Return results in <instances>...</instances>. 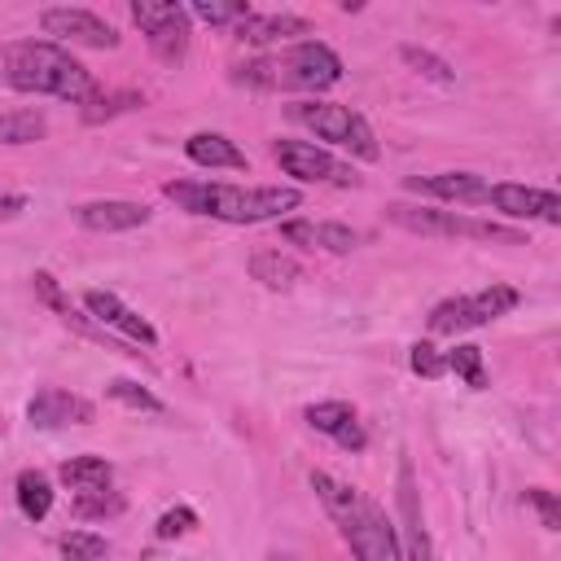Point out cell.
Returning a JSON list of instances; mask_svg holds the SVG:
<instances>
[{"label":"cell","mask_w":561,"mask_h":561,"mask_svg":"<svg viewBox=\"0 0 561 561\" xmlns=\"http://www.w3.org/2000/svg\"><path fill=\"white\" fill-rule=\"evenodd\" d=\"M311 491L320 495L329 517L342 526V539L351 543L355 561H403L399 530H394V522L386 517L381 504H373L364 491H355L351 482H342L324 469L311 473Z\"/></svg>","instance_id":"6da1fadb"},{"label":"cell","mask_w":561,"mask_h":561,"mask_svg":"<svg viewBox=\"0 0 561 561\" xmlns=\"http://www.w3.org/2000/svg\"><path fill=\"white\" fill-rule=\"evenodd\" d=\"M180 210L188 215H210L224 224H263L280 219L285 210H298L302 193L298 188H245V184H210V180H171L162 188Z\"/></svg>","instance_id":"7a4b0ae2"},{"label":"cell","mask_w":561,"mask_h":561,"mask_svg":"<svg viewBox=\"0 0 561 561\" xmlns=\"http://www.w3.org/2000/svg\"><path fill=\"white\" fill-rule=\"evenodd\" d=\"M4 83L13 92L61 96V101L96 96V79L88 75V66H79L53 39H18V44H9L4 48Z\"/></svg>","instance_id":"3957f363"},{"label":"cell","mask_w":561,"mask_h":561,"mask_svg":"<svg viewBox=\"0 0 561 561\" xmlns=\"http://www.w3.org/2000/svg\"><path fill=\"white\" fill-rule=\"evenodd\" d=\"M342 79V57L320 44V39H302V44H289L285 53H272V57H254L245 66H237V83H250V88H289V92H324Z\"/></svg>","instance_id":"277c9868"},{"label":"cell","mask_w":561,"mask_h":561,"mask_svg":"<svg viewBox=\"0 0 561 561\" xmlns=\"http://www.w3.org/2000/svg\"><path fill=\"white\" fill-rule=\"evenodd\" d=\"M386 215L408 228V232H421V237H473V241H500V245H522L526 237L517 228H500V224H486V219H469V215H456V210H430V206H386Z\"/></svg>","instance_id":"5b68a950"},{"label":"cell","mask_w":561,"mask_h":561,"mask_svg":"<svg viewBox=\"0 0 561 561\" xmlns=\"http://www.w3.org/2000/svg\"><path fill=\"white\" fill-rule=\"evenodd\" d=\"M294 118L307 123L320 140L342 145V149L359 153L364 162H377V140H373V127L364 123L359 110L337 105V101H298V105H294Z\"/></svg>","instance_id":"8992f818"},{"label":"cell","mask_w":561,"mask_h":561,"mask_svg":"<svg viewBox=\"0 0 561 561\" xmlns=\"http://www.w3.org/2000/svg\"><path fill=\"white\" fill-rule=\"evenodd\" d=\"M517 307V289L513 285H486L478 294H465V298H443L434 311H430V333H460V329H478V324H491L495 316L513 311Z\"/></svg>","instance_id":"52a82bcc"},{"label":"cell","mask_w":561,"mask_h":561,"mask_svg":"<svg viewBox=\"0 0 561 561\" xmlns=\"http://www.w3.org/2000/svg\"><path fill=\"white\" fill-rule=\"evenodd\" d=\"M272 158L280 162L285 175H294L302 184H337V188H355L359 184V175H355L351 162L333 158L329 149H320L311 140H276L272 145Z\"/></svg>","instance_id":"ba28073f"},{"label":"cell","mask_w":561,"mask_h":561,"mask_svg":"<svg viewBox=\"0 0 561 561\" xmlns=\"http://www.w3.org/2000/svg\"><path fill=\"white\" fill-rule=\"evenodd\" d=\"M131 22L149 35V48L158 53V61H180L188 48V9L184 4H153V0H136L131 4Z\"/></svg>","instance_id":"9c48e42d"},{"label":"cell","mask_w":561,"mask_h":561,"mask_svg":"<svg viewBox=\"0 0 561 561\" xmlns=\"http://www.w3.org/2000/svg\"><path fill=\"white\" fill-rule=\"evenodd\" d=\"M39 26H44V35H57V39L83 44V48H114L118 44V31L101 13H92V9H70V4L44 9Z\"/></svg>","instance_id":"30bf717a"},{"label":"cell","mask_w":561,"mask_h":561,"mask_svg":"<svg viewBox=\"0 0 561 561\" xmlns=\"http://www.w3.org/2000/svg\"><path fill=\"white\" fill-rule=\"evenodd\" d=\"M486 202L508 215V219H543V224H561V197L552 188H530V184H491Z\"/></svg>","instance_id":"8fae6325"},{"label":"cell","mask_w":561,"mask_h":561,"mask_svg":"<svg viewBox=\"0 0 561 561\" xmlns=\"http://www.w3.org/2000/svg\"><path fill=\"white\" fill-rule=\"evenodd\" d=\"M83 307H88V316L96 320V324H105V329H118L127 342H140V346H158V329L140 316V311H131L118 294H110V289H88L83 294Z\"/></svg>","instance_id":"7c38bea8"},{"label":"cell","mask_w":561,"mask_h":561,"mask_svg":"<svg viewBox=\"0 0 561 561\" xmlns=\"http://www.w3.org/2000/svg\"><path fill=\"white\" fill-rule=\"evenodd\" d=\"M399 517H403V561H434V543H430V530H425V517H421V500H416V478H412V465L399 460Z\"/></svg>","instance_id":"4fadbf2b"},{"label":"cell","mask_w":561,"mask_h":561,"mask_svg":"<svg viewBox=\"0 0 561 561\" xmlns=\"http://www.w3.org/2000/svg\"><path fill=\"white\" fill-rule=\"evenodd\" d=\"M408 193L438 197V202H486V180L478 171H438V175H408Z\"/></svg>","instance_id":"5bb4252c"},{"label":"cell","mask_w":561,"mask_h":561,"mask_svg":"<svg viewBox=\"0 0 561 561\" xmlns=\"http://www.w3.org/2000/svg\"><path fill=\"white\" fill-rule=\"evenodd\" d=\"M75 224L88 232H127V228L149 224V206L145 202H118V197L83 202V206H75Z\"/></svg>","instance_id":"9a60e30c"},{"label":"cell","mask_w":561,"mask_h":561,"mask_svg":"<svg viewBox=\"0 0 561 561\" xmlns=\"http://www.w3.org/2000/svg\"><path fill=\"white\" fill-rule=\"evenodd\" d=\"M26 416H31V425H39V430H57V425H88L92 421V403L83 399V394H70V390H39L35 399H31V408H26Z\"/></svg>","instance_id":"2e32d148"},{"label":"cell","mask_w":561,"mask_h":561,"mask_svg":"<svg viewBox=\"0 0 561 561\" xmlns=\"http://www.w3.org/2000/svg\"><path fill=\"white\" fill-rule=\"evenodd\" d=\"M280 237L307 250H329V254H346L359 245V232L346 224H311V219H289L280 224Z\"/></svg>","instance_id":"e0dca14e"},{"label":"cell","mask_w":561,"mask_h":561,"mask_svg":"<svg viewBox=\"0 0 561 561\" xmlns=\"http://www.w3.org/2000/svg\"><path fill=\"white\" fill-rule=\"evenodd\" d=\"M232 31H237V39H245V44H280V39L307 35L311 22L298 18V13H254V9H250Z\"/></svg>","instance_id":"ac0fdd59"},{"label":"cell","mask_w":561,"mask_h":561,"mask_svg":"<svg viewBox=\"0 0 561 561\" xmlns=\"http://www.w3.org/2000/svg\"><path fill=\"white\" fill-rule=\"evenodd\" d=\"M188 162L197 167H228V171H245V153L224 136V131H193L184 140Z\"/></svg>","instance_id":"d6986e66"},{"label":"cell","mask_w":561,"mask_h":561,"mask_svg":"<svg viewBox=\"0 0 561 561\" xmlns=\"http://www.w3.org/2000/svg\"><path fill=\"white\" fill-rule=\"evenodd\" d=\"M61 482L70 486V491H105L110 486V478H114V469H110V460L105 456H70L61 469Z\"/></svg>","instance_id":"ffe728a7"},{"label":"cell","mask_w":561,"mask_h":561,"mask_svg":"<svg viewBox=\"0 0 561 561\" xmlns=\"http://www.w3.org/2000/svg\"><path fill=\"white\" fill-rule=\"evenodd\" d=\"M250 276L263 280L267 289H289L298 280V263L280 250H254L250 254Z\"/></svg>","instance_id":"44dd1931"},{"label":"cell","mask_w":561,"mask_h":561,"mask_svg":"<svg viewBox=\"0 0 561 561\" xmlns=\"http://www.w3.org/2000/svg\"><path fill=\"white\" fill-rule=\"evenodd\" d=\"M18 508H22V517H31V522H44V517H48V508H53V486H48V478H44L39 469H22V473H18Z\"/></svg>","instance_id":"7402d4cb"},{"label":"cell","mask_w":561,"mask_h":561,"mask_svg":"<svg viewBox=\"0 0 561 561\" xmlns=\"http://www.w3.org/2000/svg\"><path fill=\"white\" fill-rule=\"evenodd\" d=\"M48 131L39 110H9L0 114V145H35Z\"/></svg>","instance_id":"603a6c76"},{"label":"cell","mask_w":561,"mask_h":561,"mask_svg":"<svg viewBox=\"0 0 561 561\" xmlns=\"http://www.w3.org/2000/svg\"><path fill=\"white\" fill-rule=\"evenodd\" d=\"M302 416H307V425H311V430H320V434L337 438V434L355 421V408H351L346 399H324V403H311Z\"/></svg>","instance_id":"cb8c5ba5"},{"label":"cell","mask_w":561,"mask_h":561,"mask_svg":"<svg viewBox=\"0 0 561 561\" xmlns=\"http://www.w3.org/2000/svg\"><path fill=\"white\" fill-rule=\"evenodd\" d=\"M443 359H447V373H456L469 390H486V368H482V351H478V346L460 342V346H451Z\"/></svg>","instance_id":"d4e9b609"},{"label":"cell","mask_w":561,"mask_h":561,"mask_svg":"<svg viewBox=\"0 0 561 561\" xmlns=\"http://www.w3.org/2000/svg\"><path fill=\"white\" fill-rule=\"evenodd\" d=\"M57 548H61L66 561H105L110 557V543L101 535H92V530H66L57 539Z\"/></svg>","instance_id":"484cf974"},{"label":"cell","mask_w":561,"mask_h":561,"mask_svg":"<svg viewBox=\"0 0 561 561\" xmlns=\"http://www.w3.org/2000/svg\"><path fill=\"white\" fill-rule=\"evenodd\" d=\"M188 13L202 18V22H210V26H237L250 13V4L245 0H193Z\"/></svg>","instance_id":"4316f807"},{"label":"cell","mask_w":561,"mask_h":561,"mask_svg":"<svg viewBox=\"0 0 561 561\" xmlns=\"http://www.w3.org/2000/svg\"><path fill=\"white\" fill-rule=\"evenodd\" d=\"M399 57H403V61H408V66H412L416 75H425V79H434V83H443V88H447V83H456V75H451V66H447L443 57H434L430 48H416V44H403V48H399Z\"/></svg>","instance_id":"83f0119b"},{"label":"cell","mask_w":561,"mask_h":561,"mask_svg":"<svg viewBox=\"0 0 561 561\" xmlns=\"http://www.w3.org/2000/svg\"><path fill=\"white\" fill-rule=\"evenodd\" d=\"M105 394L118 399V403H127V408H136V412H162V399L153 390H145L140 381H127V377H114L105 386Z\"/></svg>","instance_id":"f1b7e54d"},{"label":"cell","mask_w":561,"mask_h":561,"mask_svg":"<svg viewBox=\"0 0 561 561\" xmlns=\"http://www.w3.org/2000/svg\"><path fill=\"white\" fill-rule=\"evenodd\" d=\"M75 513L79 517H118L123 513V495H114L110 486L105 491H83L75 500Z\"/></svg>","instance_id":"f546056e"},{"label":"cell","mask_w":561,"mask_h":561,"mask_svg":"<svg viewBox=\"0 0 561 561\" xmlns=\"http://www.w3.org/2000/svg\"><path fill=\"white\" fill-rule=\"evenodd\" d=\"M408 364H412V373H416V377H430V381L447 373V359L438 355V346H434V342H416V346H412V355H408Z\"/></svg>","instance_id":"4dcf8cb0"},{"label":"cell","mask_w":561,"mask_h":561,"mask_svg":"<svg viewBox=\"0 0 561 561\" xmlns=\"http://www.w3.org/2000/svg\"><path fill=\"white\" fill-rule=\"evenodd\" d=\"M197 526V513L188 508V504H175V508H167L162 517H158V539H180V535H188Z\"/></svg>","instance_id":"1f68e13d"},{"label":"cell","mask_w":561,"mask_h":561,"mask_svg":"<svg viewBox=\"0 0 561 561\" xmlns=\"http://www.w3.org/2000/svg\"><path fill=\"white\" fill-rule=\"evenodd\" d=\"M526 504H535V508H539L543 530H561V508H557V495H552V491L530 486V491H526Z\"/></svg>","instance_id":"d6a6232c"},{"label":"cell","mask_w":561,"mask_h":561,"mask_svg":"<svg viewBox=\"0 0 561 561\" xmlns=\"http://www.w3.org/2000/svg\"><path fill=\"white\" fill-rule=\"evenodd\" d=\"M35 289H39V298H44L48 307H57L61 316H70V302L61 298V289H57V280H53L48 272H35Z\"/></svg>","instance_id":"836d02e7"},{"label":"cell","mask_w":561,"mask_h":561,"mask_svg":"<svg viewBox=\"0 0 561 561\" xmlns=\"http://www.w3.org/2000/svg\"><path fill=\"white\" fill-rule=\"evenodd\" d=\"M337 443H342V447H351V451H364V447H368V434L359 430V421H351V425L337 434Z\"/></svg>","instance_id":"e575fe53"},{"label":"cell","mask_w":561,"mask_h":561,"mask_svg":"<svg viewBox=\"0 0 561 561\" xmlns=\"http://www.w3.org/2000/svg\"><path fill=\"white\" fill-rule=\"evenodd\" d=\"M18 206H22V197H4L0 202V215H18Z\"/></svg>","instance_id":"d590c367"}]
</instances>
